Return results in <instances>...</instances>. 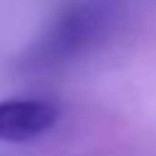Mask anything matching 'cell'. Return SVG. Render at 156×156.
<instances>
[{
    "mask_svg": "<svg viewBox=\"0 0 156 156\" xmlns=\"http://www.w3.org/2000/svg\"><path fill=\"white\" fill-rule=\"evenodd\" d=\"M61 112L44 98H5L0 100V141L27 144L51 132Z\"/></svg>",
    "mask_w": 156,
    "mask_h": 156,
    "instance_id": "7a4b0ae2",
    "label": "cell"
},
{
    "mask_svg": "<svg viewBox=\"0 0 156 156\" xmlns=\"http://www.w3.org/2000/svg\"><path fill=\"white\" fill-rule=\"evenodd\" d=\"M115 10L112 0H83L71 5L32 46L29 63L56 66L85 51L110 27Z\"/></svg>",
    "mask_w": 156,
    "mask_h": 156,
    "instance_id": "6da1fadb",
    "label": "cell"
}]
</instances>
